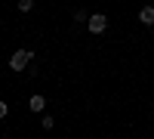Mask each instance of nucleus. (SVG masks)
Wrapping results in <instances>:
<instances>
[{
  "instance_id": "0eeeda50",
  "label": "nucleus",
  "mask_w": 154,
  "mask_h": 139,
  "mask_svg": "<svg viewBox=\"0 0 154 139\" xmlns=\"http://www.w3.org/2000/svg\"><path fill=\"white\" fill-rule=\"evenodd\" d=\"M6 111H9V105L3 102V99H0V118H6Z\"/></svg>"
},
{
  "instance_id": "20e7f679",
  "label": "nucleus",
  "mask_w": 154,
  "mask_h": 139,
  "mask_svg": "<svg viewBox=\"0 0 154 139\" xmlns=\"http://www.w3.org/2000/svg\"><path fill=\"white\" fill-rule=\"evenodd\" d=\"M139 22L148 25V28H154V6H142L139 9Z\"/></svg>"
},
{
  "instance_id": "f03ea898",
  "label": "nucleus",
  "mask_w": 154,
  "mask_h": 139,
  "mask_svg": "<svg viewBox=\"0 0 154 139\" xmlns=\"http://www.w3.org/2000/svg\"><path fill=\"white\" fill-rule=\"evenodd\" d=\"M86 28H89V34H102L108 28V16H102V12H93V16L86 19Z\"/></svg>"
},
{
  "instance_id": "f257e3e1",
  "label": "nucleus",
  "mask_w": 154,
  "mask_h": 139,
  "mask_svg": "<svg viewBox=\"0 0 154 139\" xmlns=\"http://www.w3.org/2000/svg\"><path fill=\"white\" fill-rule=\"evenodd\" d=\"M31 59H34L31 49H16V53L9 56V68H12V71H28Z\"/></svg>"
},
{
  "instance_id": "7ed1b4c3",
  "label": "nucleus",
  "mask_w": 154,
  "mask_h": 139,
  "mask_svg": "<svg viewBox=\"0 0 154 139\" xmlns=\"http://www.w3.org/2000/svg\"><path fill=\"white\" fill-rule=\"evenodd\" d=\"M28 108H31V111H34V115H40V111H43V108H46V99H43V96H40V93H34V96H31V99H28Z\"/></svg>"
},
{
  "instance_id": "423d86ee",
  "label": "nucleus",
  "mask_w": 154,
  "mask_h": 139,
  "mask_svg": "<svg viewBox=\"0 0 154 139\" xmlns=\"http://www.w3.org/2000/svg\"><path fill=\"white\" fill-rule=\"evenodd\" d=\"M40 124H43V130H53V124H56V121L46 115V118H40Z\"/></svg>"
},
{
  "instance_id": "39448f33",
  "label": "nucleus",
  "mask_w": 154,
  "mask_h": 139,
  "mask_svg": "<svg viewBox=\"0 0 154 139\" xmlns=\"http://www.w3.org/2000/svg\"><path fill=\"white\" fill-rule=\"evenodd\" d=\"M19 9H22V12H31V9H34V0H19Z\"/></svg>"
}]
</instances>
